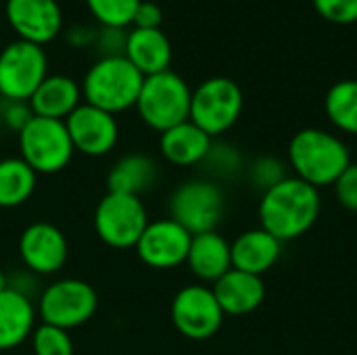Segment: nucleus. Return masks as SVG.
<instances>
[{"instance_id":"34","label":"nucleus","mask_w":357,"mask_h":355,"mask_svg":"<svg viewBox=\"0 0 357 355\" xmlns=\"http://www.w3.org/2000/svg\"><path fill=\"white\" fill-rule=\"evenodd\" d=\"M8 289L17 291V293L25 295V297H29V299H33V295L36 293L40 295V291H42V289H38V276L31 274L25 268L8 274Z\"/></svg>"},{"instance_id":"29","label":"nucleus","mask_w":357,"mask_h":355,"mask_svg":"<svg viewBox=\"0 0 357 355\" xmlns=\"http://www.w3.org/2000/svg\"><path fill=\"white\" fill-rule=\"evenodd\" d=\"M287 176V163L280 161L278 157H259L251 167H249V180L255 188H259L261 192L270 190L272 186H276L278 182H282Z\"/></svg>"},{"instance_id":"27","label":"nucleus","mask_w":357,"mask_h":355,"mask_svg":"<svg viewBox=\"0 0 357 355\" xmlns=\"http://www.w3.org/2000/svg\"><path fill=\"white\" fill-rule=\"evenodd\" d=\"M86 4L98 23L123 29L126 25H132L140 0H86Z\"/></svg>"},{"instance_id":"17","label":"nucleus","mask_w":357,"mask_h":355,"mask_svg":"<svg viewBox=\"0 0 357 355\" xmlns=\"http://www.w3.org/2000/svg\"><path fill=\"white\" fill-rule=\"evenodd\" d=\"M38 326L36 301L6 289L0 293V354L13 352L31 339Z\"/></svg>"},{"instance_id":"31","label":"nucleus","mask_w":357,"mask_h":355,"mask_svg":"<svg viewBox=\"0 0 357 355\" xmlns=\"http://www.w3.org/2000/svg\"><path fill=\"white\" fill-rule=\"evenodd\" d=\"M320 17L333 23H354L357 21V0H314Z\"/></svg>"},{"instance_id":"35","label":"nucleus","mask_w":357,"mask_h":355,"mask_svg":"<svg viewBox=\"0 0 357 355\" xmlns=\"http://www.w3.org/2000/svg\"><path fill=\"white\" fill-rule=\"evenodd\" d=\"M8 289V272L0 270V293Z\"/></svg>"},{"instance_id":"13","label":"nucleus","mask_w":357,"mask_h":355,"mask_svg":"<svg viewBox=\"0 0 357 355\" xmlns=\"http://www.w3.org/2000/svg\"><path fill=\"white\" fill-rule=\"evenodd\" d=\"M192 234L172 218L151 220L134 251L151 270H174L186 264Z\"/></svg>"},{"instance_id":"10","label":"nucleus","mask_w":357,"mask_h":355,"mask_svg":"<svg viewBox=\"0 0 357 355\" xmlns=\"http://www.w3.org/2000/svg\"><path fill=\"white\" fill-rule=\"evenodd\" d=\"M46 75L48 59L42 46L15 40L0 50V94L4 100L29 103Z\"/></svg>"},{"instance_id":"15","label":"nucleus","mask_w":357,"mask_h":355,"mask_svg":"<svg viewBox=\"0 0 357 355\" xmlns=\"http://www.w3.org/2000/svg\"><path fill=\"white\" fill-rule=\"evenodd\" d=\"M6 21L19 40L44 46L63 27V13L56 0H6Z\"/></svg>"},{"instance_id":"26","label":"nucleus","mask_w":357,"mask_h":355,"mask_svg":"<svg viewBox=\"0 0 357 355\" xmlns=\"http://www.w3.org/2000/svg\"><path fill=\"white\" fill-rule=\"evenodd\" d=\"M201 167L205 169L207 178L213 182L232 180L243 172L245 159L236 146H232L228 142H211V149H209L207 157L203 159Z\"/></svg>"},{"instance_id":"22","label":"nucleus","mask_w":357,"mask_h":355,"mask_svg":"<svg viewBox=\"0 0 357 355\" xmlns=\"http://www.w3.org/2000/svg\"><path fill=\"white\" fill-rule=\"evenodd\" d=\"M123 56L144 75H155L169 69L172 42L163 29H138L134 27L126 36Z\"/></svg>"},{"instance_id":"14","label":"nucleus","mask_w":357,"mask_h":355,"mask_svg":"<svg viewBox=\"0 0 357 355\" xmlns=\"http://www.w3.org/2000/svg\"><path fill=\"white\" fill-rule=\"evenodd\" d=\"M65 126L75 153H82L84 157H105L113 153L119 142L117 117L88 103H82L65 119Z\"/></svg>"},{"instance_id":"28","label":"nucleus","mask_w":357,"mask_h":355,"mask_svg":"<svg viewBox=\"0 0 357 355\" xmlns=\"http://www.w3.org/2000/svg\"><path fill=\"white\" fill-rule=\"evenodd\" d=\"M31 352L33 355H73L75 345L69 335V331H63L59 326L50 324H38L31 333Z\"/></svg>"},{"instance_id":"11","label":"nucleus","mask_w":357,"mask_h":355,"mask_svg":"<svg viewBox=\"0 0 357 355\" xmlns=\"http://www.w3.org/2000/svg\"><path fill=\"white\" fill-rule=\"evenodd\" d=\"M169 316L176 331L190 341H207L215 337L226 318L213 289L201 282L186 285L174 295Z\"/></svg>"},{"instance_id":"20","label":"nucleus","mask_w":357,"mask_h":355,"mask_svg":"<svg viewBox=\"0 0 357 355\" xmlns=\"http://www.w3.org/2000/svg\"><path fill=\"white\" fill-rule=\"evenodd\" d=\"M211 142L213 138L188 119L159 134V153L176 167H195L203 163Z\"/></svg>"},{"instance_id":"7","label":"nucleus","mask_w":357,"mask_h":355,"mask_svg":"<svg viewBox=\"0 0 357 355\" xmlns=\"http://www.w3.org/2000/svg\"><path fill=\"white\" fill-rule=\"evenodd\" d=\"M167 218L186 228L192 236L218 230L226 213V195L209 178H192L176 186L167 201Z\"/></svg>"},{"instance_id":"19","label":"nucleus","mask_w":357,"mask_h":355,"mask_svg":"<svg viewBox=\"0 0 357 355\" xmlns=\"http://www.w3.org/2000/svg\"><path fill=\"white\" fill-rule=\"evenodd\" d=\"M230 251H232V268L234 270L264 276L280 259L282 243L276 241L264 228H253V230L238 234L230 243Z\"/></svg>"},{"instance_id":"9","label":"nucleus","mask_w":357,"mask_h":355,"mask_svg":"<svg viewBox=\"0 0 357 355\" xmlns=\"http://www.w3.org/2000/svg\"><path fill=\"white\" fill-rule=\"evenodd\" d=\"M243 90L230 77H209L192 90L190 121L211 138L226 134L243 113Z\"/></svg>"},{"instance_id":"24","label":"nucleus","mask_w":357,"mask_h":355,"mask_svg":"<svg viewBox=\"0 0 357 355\" xmlns=\"http://www.w3.org/2000/svg\"><path fill=\"white\" fill-rule=\"evenodd\" d=\"M38 188V174L21 157L0 159V209L25 205Z\"/></svg>"},{"instance_id":"32","label":"nucleus","mask_w":357,"mask_h":355,"mask_svg":"<svg viewBox=\"0 0 357 355\" xmlns=\"http://www.w3.org/2000/svg\"><path fill=\"white\" fill-rule=\"evenodd\" d=\"M335 188V197L337 201L349 209V211H357V163H351L341 176L339 180L333 184Z\"/></svg>"},{"instance_id":"3","label":"nucleus","mask_w":357,"mask_h":355,"mask_svg":"<svg viewBox=\"0 0 357 355\" xmlns=\"http://www.w3.org/2000/svg\"><path fill=\"white\" fill-rule=\"evenodd\" d=\"M144 75L123 56H100L86 71L82 82L84 103L119 115L136 107Z\"/></svg>"},{"instance_id":"2","label":"nucleus","mask_w":357,"mask_h":355,"mask_svg":"<svg viewBox=\"0 0 357 355\" xmlns=\"http://www.w3.org/2000/svg\"><path fill=\"white\" fill-rule=\"evenodd\" d=\"M351 163L349 146L326 130L305 128L289 142V165L295 176L318 190L333 186Z\"/></svg>"},{"instance_id":"5","label":"nucleus","mask_w":357,"mask_h":355,"mask_svg":"<svg viewBox=\"0 0 357 355\" xmlns=\"http://www.w3.org/2000/svg\"><path fill=\"white\" fill-rule=\"evenodd\" d=\"M98 310L96 289L82 278H59L46 285L38 299L36 312L42 324L73 331L88 324Z\"/></svg>"},{"instance_id":"1","label":"nucleus","mask_w":357,"mask_h":355,"mask_svg":"<svg viewBox=\"0 0 357 355\" xmlns=\"http://www.w3.org/2000/svg\"><path fill=\"white\" fill-rule=\"evenodd\" d=\"M320 209V190L297 176H289L270 190L261 192L259 228L284 245L310 232L318 222Z\"/></svg>"},{"instance_id":"8","label":"nucleus","mask_w":357,"mask_h":355,"mask_svg":"<svg viewBox=\"0 0 357 355\" xmlns=\"http://www.w3.org/2000/svg\"><path fill=\"white\" fill-rule=\"evenodd\" d=\"M149 222V211L142 199L119 192H107L92 216L98 241L117 251L134 249Z\"/></svg>"},{"instance_id":"33","label":"nucleus","mask_w":357,"mask_h":355,"mask_svg":"<svg viewBox=\"0 0 357 355\" xmlns=\"http://www.w3.org/2000/svg\"><path fill=\"white\" fill-rule=\"evenodd\" d=\"M161 23H163L161 6L155 4V2L140 0V4L136 8V15L132 19V25L138 27V29H161Z\"/></svg>"},{"instance_id":"18","label":"nucleus","mask_w":357,"mask_h":355,"mask_svg":"<svg viewBox=\"0 0 357 355\" xmlns=\"http://www.w3.org/2000/svg\"><path fill=\"white\" fill-rule=\"evenodd\" d=\"M186 266L192 276L201 280V285L218 282L226 272L232 270L230 241H226V236H222L218 230L192 236Z\"/></svg>"},{"instance_id":"23","label":"nucleus","mask_w":357,"mask_h":355,"mask_svg":"<svg viewBox=\"0 0 357 355\" xmlns=\"http://www.w3.org/2000/svg\"><path fill=\"white\" fill-rule=\"evenodd\" d=\"M159 178L157 161L146 153H128L119 157L107 174V192L142 197Z\"/></svg>"},{"instance_id":"30","label":"nucleus","mask_w":357,"mask_h":355,"mask_svg":"<svg viewBox=\"0 0 357 355\" xmlns=\"http://www.w3.org/2000/svg\"><path fill=\"white\" fill-rule=\"evenodd\" d=\"M33 117L29 103L25 100H4L0 107V126L19 134Z\"/></svg>"},{"instance_id":"21","label":"nucleus","mask_w":357,"mask_h":355,"mask_svg":"<svg viewBox=\"0 0 357 355\" xmlns=\"http://www.w3.org/2000/svg\"><path fill=\"white\" fill-rule=\"evenodd\" d=\"M82 105V86L63 73H48L29 98L33 115L65 121Z\"/></svg>"},{"instance_id":"4","label":"nucleus","mask_w":357,"mask_h":355,"mask_svg":"<svg viewBox=\"0 0 357 355\" xmlns=\"http://www.w3.org/2000/svg\"><path fill=\"white\" fill-rule=\"evenodd\" d=\"M190 98L192 90L184 77L167 69L144 77L136 100V111L146 128L161 134L178 123L188 121Z\"/></svg>"},{"instance_id":"16","label":"nucleus","mask_w":357,"mask_h":355,"mask_svg":"<svg viewBox=\"0 0 357 355\" xmlns=\"http://www.w3.org/2000/svg\"><path fill=\"white\" fill-rule=\"evenodd\" d=\"M211 289L226 316L253 314L255 310H259V305L266 299L264 278L234 270V268L226 272L218 282H213Z\"/></svg>"},{"instance_id":"6","label":"nucleus","mask_w":357,"mask_h":355,"mask_svg":"<svg viewBox=\"0 0 357 355\" xmlns=\"http://www.w3.org/2000/svg\"><path fill=\"white\" fill-rule=\"evenodd\" d=\"M19 157L38 174L54 176L69 167L75 149L71 144L65 121L33 115L31 121L17 134Z\"/></svg>"},{"instance_id":"12","label":"nucleus","mask_w":357,"mask_h":355,"mask_svg":"<svg viewBox=\"0 0 357 355\" xmlns=\"http://www.w3.org/2000/svg\"><path fill=\"white\" fill-rule=\"evenodd\" d=\"M17 253L21 266L38 278L54 276L67 266L69 241L59 226L38 220L25 226L23 232L19 234Z\"/></svg>"},{"instance_id":"25","label":"nucleus","mask_w":357,"mask_h":355,"mask_svg":"<svg viewBox=\"0 0 357 355\" xmlns=\"http://www.w3.org/2000/svg\"><path fill=\"white\" fill-rule=\"evenodd\" d=\"M324 109L333 126L357 136V80L337 82L326 92Z\"/></svg>"}]
</instances>
